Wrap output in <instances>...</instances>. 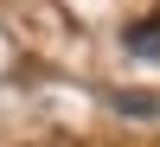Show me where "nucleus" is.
<instances>
[{"label":"nucleus","instance_id":"f257e3e1","mask_svg":"<svg viewBox=\"0 0 160 147\" xmlns=\"http://www.w3.org/2000/svg\"><path fill=\"white\" fill-rule=\"evenodd\" d=\"M128 45L135 51H160V32H128Z\"/></svg>","mask_w":160,"mask_h":147}]
</instances>
